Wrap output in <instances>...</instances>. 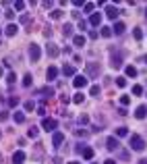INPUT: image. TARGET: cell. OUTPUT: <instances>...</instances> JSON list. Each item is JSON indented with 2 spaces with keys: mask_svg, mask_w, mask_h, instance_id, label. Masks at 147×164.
I'll list each match as a JSON object with an SVG mask.
<instances>
[{
  "mask_svg": "<svg viewBox=\"0 0 147 164\" xmlns=\"http://www.w3.org/2000/svg\"><path fill=\"white\" fill-rule=\"evenodd\" d=\"M131 150L143 152V150H145V139H143L141 135H133V137H131Z\"/></svg>",
  "mask_w": 147,
  "mask_h": 164,
  "instance_id": "6da1fadb",
  "label": "cell"
},
{
  "mask_svg": "<svg viewBox=\"0 0 147 164\" xmlns=\"http://www.w3.org/2000/svg\"><path fill=\"white\" fill-rule=\"evenodd\" d=\"M40 58H42V48H40L37 44H31V46H29V60H31V62H37Z\"/></svg>",
  "mask_w": 147,
  "mask_h": 164,
  "instance_id": "7a4b0ae2",
  "label": "cell"
},
{
  "mask_svg": "<svg viewBox=\"0 0 147 164\" xmlns=\"http://www.w3.org/2000/svg\"><path fill=\"white\" fill-rule=\"evenodd\" d=\"M110 67H114V69H120V67H122V52L112 50V56H110Z\"/></svg>",
  "mask_w": 147,
  "mask_h": 164,
  "instance_id": "3957f363",
  "label": "cell"
},
{
  "mask_svg": "<svg viewBox=\"0 0 147 164\" xmlns=\"http://www.w3.org/2000/svg\"><path fill=\"white\" fill-rule=\"evenodd\" d=\"M85 69H87V75H89V77H99V73H101V67L96 65V62L85 65Z\"/></svg>",
  "mask_w": 147,
  "mask_h": 164,
  "instance_id": "277c9868",
  "label": "cell"
},
{
  "mask_svg": "<svg viewBox=\"0 0 147 164\" xmlns=\"http://www.w3.org/2000/svg\"><path fill=\"white\" fill-rule=\"evenodd\" d=\"M62 141H64V133H62V131H54V135H52V145H54V148H60Z\"/></svg>",
  "mask_w": 147,
  "mask_h": 164,
  "instance_id": "5b68a950",
  "label": "cell"
},
{
  "mask_svg": "<svg viewBox=\"0 0 147 164\" xmlns=\"http://www.w3.org/2000/svg\"><path fill=\"white\" fill-rule=\"evenodd\" d=\"M118 148H120V143H118V139H116V137H108V139H106V150L116 152Z\"/></svg>",
  "mask_w": 147,
  "mask_h": 164,
  "instance_id": "8992f818",
  "label": "cell"
},
{
  "mask_svg": "<svg viewBox=\"0 0 147 164\" xmlns=\"http://www.w3.org/2000/svg\"><path fill=\"white\" fill-rule=\"evenodd\" d=\"M42 127H44L46 131H54V129L58 127V121H56V119H44V121H42Z\"/></svg>",
  "mask_w": 147,
  "mask_h": 164,
  "instance_id": "52a82bcc",
  "label": "cell"
},
{
  "mask_svg": "<svg viewBox=\"0 0 147 164\" xmlns=\"http://www.w3.org/2000/svg\"><path fill=\"white\" fill-rule=\"evenodd\" d=\"M25 158H27L25 152H23V150H17V152L12 154V164H23L25 162Z\"/></svg>",
  "mask_w": 147,
  "mask_h": 164,
  "instance_id": "ba28073f",
  "label": "cell"
},
{
  "mask_svg": "<svg viewBox=\"0 0 147 164\" xmlns=\"http://www.w3.org/2000/svg\"><path fill=\"white\" fill-rule=\"evenodd\" d=\"M37 96H42V98H54V87H40Z\"/></svg>",
  "mask_w": 147,
  "mask_h": 164,
  "instance_id": "9c48e42d",
  "label": "cell"
},
{
  "mask_svg": "<svg viewBox=\"0 0 147 164\" xmlns=\"http://www.w3.org/2000/svg\"><path fill=\"white\" fill-rule=\"evenodd\" d=\"M73 85H75L77 89H81V87H85V85H87V77H83V75H77V77L73 79Z\"/></svg>",
  "mask_w": 147,
  "mask_h": 164,
  "instance_id": "30bf717a",
  "label": "cell"
},
{
  "mask_svg": "<svg viewBox=\"0 0 147 164\" xmlns=\"http://www.w3.org/2000/svg\"><path fill=\"white\" fill-rule=\"evenodd\" d=\"M135 117L139 119V121H143L147 117V106L145 104H141V106H137V110H135Z\"/></svg>",
  "mask_w": 147,
  "mask_h": 164,
  "instance_id": "8fae6325",
  "label": "cell"
},
{
  "mask_svg": "<svg viewBox=\"0 0 147 164\" xmlns=\"http://www.w3.org/2000/svg\"><path fill=\"white\" fill-rule=\"evenodd\" d=\"M75 73H77V71H75L73 65H64V67H62V75H64V77H77Z\"/></svg>",
  "mask_w": 147,
  "mask_h": 164,
  "instance_id": "7c38bea8",
  "label": "cell"
},
{
  "mask_svg": "<svg viewBox=\"0 0 147 164\" xmlns=\"http://www.w3.org/2000/svg\"><path fill=\"white\" fill-rule=\"evenodd\" d=\"M46 52H48L50 58H56V56L60 54V50H58V46H56V44H48V50H46Z\"/></svg>",
  "mask_w": 147,
  "mask_h": 164,
  "instance_id": "4fadbf2b",
  "label": "cell"
},
{
  "mask_svg": "<svg viewBox=\"0 0 147 164\" xmlns=\"http://www.w3.org/2000/svg\"><path fill=\"white\" fill-rule=\"evenodd\" d=\"M106 17H108V19H112V21H116V17H118V10H116L114 6H106Z\"/></svg>",
  "mask_w": 147,
  "mask_h": 164,
  "instance_id": "5bb4252c",
  "label": "cell"
},
{
  "mask_svg": "<svg viewBox=\"0 0 147 164\" xmlns=\"http://www.w3.org/2000/svg\"><path fill=\"white\" fill-rule=\"evenodd\" d=\"M99 23H101V15H98V13H93V15H89V25H93V27H98Z\"/></svg>",
  "mask_w": 147,
  "mask_h": 164,
  "instance_id": "9a60e30c",
  "label": "cell"
},
{
  "mask_svg": "<svg viewBox=\"0 0 147 164\" xmlns=\"http://www.w3.org/2000/svg\"><path fill=\"white\" fill-rule=\"evenodd\" d=\"M46 77H48V81H54V79L58 77V69H56V67H50L48 71H46Z\"/></svg>",
  "mask_w": 147,
  "mask_h": 164,
  "instance_id": "2e32d148",
  "label": "cell"
},
{
  "mask_svg": "<svg viewBox=\"0 0 147 164\" xmlns=\"http://www.w3.org/2000/svg\"><path fill=\"white\" fill-rule=\"evenodd\" d=\"M124 29H126V25H124L122 21H116V25H114V29H112V31H114L116 36H120V33H124Z\"/></svg>",
  "mask_w": 147,
  "mask_h": 164,
  "instance_id": "e0dca14e",
  "label": "cell"
},
{
  "mask_svg": "<svg viewBox=\"0 0 147 164\" xmlns=\"http://www.w3.org/2000/svg\"><path fill=\"white\" fill-rule=\"evenodd\" d=\"M17 31H19V27H17L15 23H10V25H6V29H4V33H6V36H10V38H12V36H15Z\"/></svg>",
  "mask_w": 147,
  "mask_h": 164,
  "instance_id": "ac0fdd59",
  "label": "cell"
},
{
  "mask_svg": "<svg viewBox=\"0 0 147 164\" xmlns=\"http://www.w3.org/2000/svg\"><path fill=\"white\" fill-rule=\"evenodd\" d=\"M12 119H15V123H25V114L21 112V110H17V112H12Z\"/></svg>",
  "mask_w": 147,
  "mask_h": 164,
  "instance_id": "d6986e66",
  "label": "cell"
},
{
  "mask_svg": "<svg viewBox=\"0 0 147 164\" xmlns=\"http://www.w3.org/2000/svg\"><path fill=\"white\" fill-rule=\"evenodd\" d=\"M126 135H129V129H126V127H118V129H116V139H118V137L122 139V137H126Z\"/></svg>",
  "mask_w": 147,
  "mask_h": 164,
  "instance_id": "ffe728a7",
  "label": "cell"
},
{
  "mask_svg": "<svg viewBox=\"0 0 147 164\" xmlns=\"http://www.w3.org/2000/svg\"><path fill=\"white\" fill-rule=\"evenodd\" d=\"M73 44H75L77 48H81V46H85V38H83V36H75V38H73Z\"/></svg>",
  "mask_w": 147,
  "mask_h": 164,
  "instance_id": "44dd1931",
  "label": "cell"
},
{
  "mask_svg": "<svg viewBox=\"0 0 147 164\" xmlns=\"http://www.w3.org/2000/svg\"><path fill=\"white\" fill-rule=\"evenodd\" d=\"M124 73H126V77H137V69H135L133 65H129V67L124 69Z\"/></svg>",
  "mask_w": 147,
  "mask_h": 164,
  "instance_id": "7402d4cb",
  "label": "cell"
},
{
  "mask_svg": "<svg viewBox=\"0 0 147 164\" xmlns=\"http://www.w3.org/2000/svg\"><path fill=\"white\" fill-rule=\"evenodd\" d=\"M62 15H64L62 10H52V13H50V19H52V21H58V19H62Z\"/></svg>",
  "mask_w": 147,
  "mask_h": 164,
  "instance_id": "603a6c76",
  "label": "cell"
},
{
  "mask_svg": "<svg viewBox=\"0 0 147 164\" xmlns=\"http://www.w3.org/2000/svg\"><path fill=\"white\" fill-rule=\"evenodd\" d=\"M31 83H33V77H31L29 73H25V77H23V85H25V87H31Z\"/></svg>",
  "mask_w": 147,
  "mask_h": 164,
  "instance_id": "cb8c5ba5",
  "label": "cell"
},
{
  "mask_svg": "<svg viewBox=\"0 0 147 164\" xmlns=\"http://www.w3.org/2000/svg\"><path fill=\"white\" fill-rule=\"evenodd\" d=\"M83 100H85V96H83V94H81V91H77V94H75V96H73V102H75V104H81V102H83Z\"/></svg>",
  "mask_w": 147,
  "mask_h": 164,
  "instance_id": "d4e9b609",
  "label": "cell"
},
{
  "mask_svg": "<svg viewBox=\"0 0 147 164\" xmlns=\"http://www.w3.org/2000/svg\"><path fill=\"white\" fill-rule=\"evenodd\" d=\"M93 156H96V152H93V150H91V148H87V150H85V152H83V158H85V160H91V158H93Z\"/></svg>",
  "mask_w": 147,
  "mask_h": 164,
  "instance_id": "484cf974",
  "label": "cell"
},
{
  "mask_svg": "<svg viewBox=\"0 0 147 164\" xmlns=\"http://www.w3.org/2000/svg\"><path fill=\"white\" fill-rule=\"evenodd\" d=\"M99 91H101V89H99V85H91V87H89V96H93V98L99 96Z\"/></svg>",
  "mask_w": 147,
  "mask_h": 164,
  "instance_id": "4316f807",
  "label": "cell"
},
{
  "mask_svg": "<svg viewBox=\"0 0 147 164\" xmlns=\"http://www.w3.org/2000/svg\"><path fill=\"white\" fill-rule=\"evenodd\" d=\"M62 33H64V36H71V33H73V25H71V23H66V25L62 27Z\"/></svg>",
  "mask_w": 147,
  "mask_h": 164,
  "instance_id": "83f0119b",
  "label": "cell"
},
{
  "mask_svg": "<svg viewBox=\"0 0 147 164\" xmlns=\"http://www.w3.org/2000/svg\"><path fill=\"white\" fill-rule=\"evenodd\" d=\"M112 33H114V31H112V29H110V27H104V29H101V33H99V36H101V38H110V36H112Z\"/></svg>",
  "mask_w": 147,
  "mask_h": 164,
  "instance_id": "f1b7e54d",
  "label": "cell"
},
{
  "mask_svg": "<svg viewBox=\"0 0 147 164\" xmlns=\"http://www.w3.org/2000/svg\"><path fill=\"white\" fill-rule=\"evenodd\" d=\"M23 108H25V110H33V108H35V102H33V100H27V102L23 104Z\"/></svg>",
  "mask_w": 147,
  "mask_h": 164,
  "instance_id": "f546056e",
  "label": "cell"
},
{
  "mask_svg": "<svg viewBox=\"0 0 147 164\" xmlns=\"http://www.w3.org/2000/svg\"><path fill=\"white\" fill-rule=\"evenodd\" d=\"M133 36H135V40L139 42V40H141V38H143V31H141L139 27H135V29H133Z\"/></svg>",
  "mask_w": 147,
  "mask_h": 164,
  "instance_id": "4dcf8cb0",
  "label": "cell"
},
{
  "mask_svg": "<svg viewBox=\"0 0 147 164\" xmlns=\"http://www.w3.org/2000/svg\"><path fill=\"white\" fill-rule=\"evenodd\" d=\"M15 81H17V75H15V73H8V75H6V83H8V85H12Z\"/></svg>",
  "mask_w": 147,
  "mask_h": 164,
  "instance_id": "1f68e13d",
  "label": "cell"
},
{
  "mask_svg": "<svg viewBox=\"0 0 147 164\" xmlns=\"http://www.w3.org/2000/svg\"><path fill=\"white\" fill-rule=\"evenodd\" d=\"M116 85L118 87H126V77H118L116 79Z\"/></svg>",
  "mask_w": 147,
  "mask_h": 164,
  "instance_id": "d6a6232c",
  "label": "cell"
},
{
  "mask_svg": "<svg viewBox=\"0 0 147 164\" xmlns=\"http://www.w3.org/2000/svg\"><path fill=\"white\" fill-rule=\"evenodd\" d=\"M93 6H96L93 2H85V6H83V8H85V15H87V13H91V10H93Z\"/></svg>",
  "mask_w": 147,
  "mask_h": 164,
  "instance_id": "836d02e7",
  "label": "cell"
},
{
  "mask_svg": "<svg viewBox=\"0 0 147 164\" xmlns=\"http://www.w3.org/2000/svg\"><path fill=\"white\" fill-rule=\"evenodd\" d=\"M133 94H135V96H141V94H143V87H141V85H133Z\"/></svg>",
  "mask_w": 147,
  "mask_h": 164,
  "instance_id": "e575fe53",
  "label": "cell"
},
{
  "mask_svg": "<svg viewBox=\"0 0 147 164\" xmlns=\"http://www.w3.org/2000/svg\"><path fill=\"white\" fill-rule=\"evenodd\" d=\"M120 104H122V106H129V104H131V98H129V96H120Z\"/></svg>",
  "mask_w": 147,
  "mask_h": 164,
  "instance_id": "d590c367",
  "label": "cell"
},
{
  "mask_svg": "<svg viewBox=\"0 0 147 164\" xmlns=\"http://www.w3.org/2000/svg\"><path fill=\"white\" fill-rule=\"evenodd\" d=\"M85 150H87V145H85V143H77V148H75V152H79V154H83Z\"/></svg>",
  "mask_w": 147,
  "mask_h": 164,
  "instance_id": "8d00e7d4",
  "label": "cell"
},
{
  "mask_svg": "<svg viewBox=\"0 0 147 164\" xmlns=\"http://www.w3.org/2000/svg\"><path fill=\"white\" fill-rule=\"evenodd\" d=\"M79 125H89V117L81 114V117H79Z\"/></svg>",
  "mask_w": 147,
  "mask_h": 164,
  "instance_id": "74e56055",
  "label": "cell"
},
{
  "mask_svg": "<svg viewBox=\"0 0 147 164\" xmlns=\"http://www.w3.org/2000/svg\"><path fill=\"white\" fill-rule=\"evenodd\" d=\"M17 104H19V98H15V96H12V98H8V106H12V108H15Z\"/></svg>",
  "mask_w": 147,
  "mask_h": 164,
  "instance_id": "f35d334b",
  "label": "cell"
},
{
  "mask_svg": "<svg viewBox=\"0 0 147 164\" xmlns=\"http://www.w3.org/2000/svg\"><path fill=\"white\" fill-rule=\"evenodd\" d=\"M89 135V131H85V129H77V137H87Z\"/></svg>",
  "mask_w": 147,
  "mask_h": 164,
  "instance_id": "ab89813d",
  "label": "cell"
},
{
  "mask_svg": "<svg viewBox=\"0 0 147 164\" xmlns=\"http://www.w3.org/2000/svg\"><path fill=\"white\" fill-rule=\"evenodd\" d=\"M6 121H8V112L2 110V112H0V123H6Z\"/></svg>",
  "mask_w": 147,
  "mask_h": 164,
  "instance_id": "60d3db41",
  "label": "cell"
},
{
  "mask_svg": "<svg viewBox=\"0 0 147 164\" xmlns=\"http://www.w3.org/2000/svg\"><path fill=\"white\" fill-rule=\"evenodd\" d=\"M25 6H27V4H25V2H21V0H19V2H15V8H17V10H23Z\"/></svg>",
  "mask_w": 147,
  "mask_h": 164,
  "instance_id": "b9f144b4",
  "label": "cell"
},
{
  "mask_svg": "<svg viewBox=\"0 0 147 164\" xmlns=\"http://www.w3.org/2000/svg\"><path fill=\"white\" fill-rule=\"evenodd\" d=\"M129 158H131V154H129L126 150H122V152H120V160H129Z\"/></svg>",
  "mask_w": 147,
  "mask_h": 164,
  "instance_id": "7bdbcfd3",
  "label": "cell"
},
{
  "mask_svg": "<svg viewBox=\"0 0 147 164\" xmlns=\"http://www.w3.org/2000/svg\"><path fill=\"white\" fill-rule=\"evenodd\" d=\"M27 135H29V137H35V135H37V127H31V129H29V133H27Z\"/></svg>",
  "mask_w": 147,
  "mask_h": 164,
  "instance_id": "ee69618b",
  "label": "cell"
},
{
  "mask_svg": "<svg viewBox=\"0 0 147 164\" xmlns=\"http://www.w3.org/2000/svg\"><path fill=\"white\" fill-rule=\"evenodd\" d=\"M4 17H6V19H12V17H15V13H12V10H6V13H4Z\"/></svg>",
  "mask_w": 147,
  "mask_h": 164,
  "instance_id": "f6af8a7d",
  "label": "cell"
},
{
  "mask_svg": "<svg viewBox=\"0 0 147 164\" xmlns=\"http://www.w3.org/2000/svg\"><path fill=\"white\" fill-rule=\"evenodd\" d=\"M98 36H99L98 31H89V38H91V40H98Z\"/></svg>",
  "mask_w": 147,
  "mask_h": 164,
  "instance_id": "bcb514c9",
  "label": "cell"
},
{
  "mask_svg": "<svg viewBox=\"0 0 147 164\" xmlns=\"http://www.w3.org/2000/svg\"><path fill=\"white\" fill-rule=\"evenodd\" d=\"M73 4H75V6H85V2H83V0H75Z\"/></svg>",
  "mask_w": 147,
  "mask_h": 164,
  "instance_id": "7dc6e473",
  "label": "cell"
},
{
  "mask_svg": "<svg viewBox=\"0 0 147 164\" xmlns=\"http://www.w3.org/2000/svg\"><path fill=\"white\" fill-rule=\"evenodd\" d=\"M87 27V21H79V29H85Z\"/></svg>",
  "mask_w": 147,
  "mask_h": 164,
  "instance_id": "c3c4849f",
  "label": "cell"
},
{
  "mask_svg": "<svg viewBox=\"0 0 147 164\" xmlns=\"http://www.w3.org/2000/svg\"><path fill=\"white\" fill-rule=\"evenodd\" d=\"M104 164H116V162H114L112 158H108V160H104Z\"/></svg>",
  "mask_w": 147,
  "mask_h": 164,
  "instance_id": "681fc988",
  "label": "cell"
},
{
  "mask_svg": "<svg viewBox=\"0 0 147 164\" xmlns=\"http://www.w3.org/2000/svg\"><path fill=\"white\" fill-rule=\"evenodd\" d=\"M139 164H147V158H143V160H139Z\"/></svg>",
  "mask_w": 147,
  "mask_h": 164,
  "instance_id": "f907efd6",
  "label": "cell"
},
{
  "mask_svg": "<svg viewBox=\"0 0 147 164\" xmlns=\"http://www.w3.org/2000/svg\"><path fill=\"white\" fill-rule=\"evenodd\" d=\"M143 60H145V62H147V56H143Z\"/></svg>",
  "mask_w": 147,
  "mask_h": 164,
  "instance_id": "816d5d0a",
  "label": "cell"
},
{
  "mask_svg": "<svg viewBox=\"0 0 147 164\" xmlns=\"http://www.w3.org/2000/svg\"><path fill=\"white\" fill-rule=\"evenodd\" d=\"M71 164H79V162H71Z\"/></svg>",
  "mask_w": 147,
  "mask_h": 164,
  "instance_id": "f5cc1de1",
  "label": "cell"
},
{
  "mask_svg": "<svg viewBox=\"0 0 147 164\" xmlns=\"http://www.w3.org/2000/svg\"><path fill=\"white\" fill-rule=\"evenodd\" d=\"M0 137H2V131H0Z\"/></svg>",
  "mask_w": 147,
  "mask_h": 164,
  "instance_id": "db71d44e",
  "label": "cell"
},
{
  "mask_svg": "<svg viewBox=\"0 0 147 164\" xmlns=\"http://www.w3.org/2000/svg\"><path fill=\"white\" fill-rule=\"evenodd\" d=\"M145 17H147V10H145Z\"/></svg>",
  "mask_w": 147,
  "mask_h": 164,
  "instance_id": "11a10c76",
  "label": "cell"
},
{
  "mask_svg": "<svg viewBox=\"0 0 147 164\" xmlns=\"http://www.w3.org/2000/svg\"><path fill=\"white\" fill-rule=\"evenodd\" d=\"M0 33H2V31H0Z\"/></svg>",
  "mask_w": 147,
  "mask_h": 164,
  "instance_id": "9f6ffc18",
  "label": "cell"
}]
</instances>
